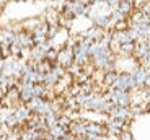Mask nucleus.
Returning a JSON list of instances; mask_svg holds the SVG:
<instances>
[{"instance_id": "1", "label": "nucleus", "mask_w": 150, "mask_h": 140, "mask_svg": "<svg viewBox=\"0 0 150 140\" xmlns=\"http://www.w3.org/2000/svg\"><path fill=\"white\" fill-rule=\"evenodd\" d=\"M70 59H74V52H72L69 47L59 52V62L62 65H69V64H70Z\"/></svg>"}]
</instances>
